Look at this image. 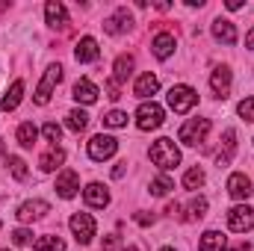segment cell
Returning a JSON list of instances; mask_svg holds the SVG:
<instances>
[{
  "mask_svg": "<svg viewBox=\"0 0 254 251\" xmlns=\"http://www.w3.org/2000/svg\"><path fill=\"white\" fill-rule=\"evenodd\" d=\"M213 36H216L219 42H225V45H234V42H237V27H234L231 21H225V18H216V21H213Z\"/></svg>",
  "mask_w": 254,
  "mask_h": 251,
  "instance_id": "obj_21",
  "label": "cell"
},
{
  "mask_svg": "<svg viewBox=\"0 0 254 251\" xmlns=\"http://www.w3.org/2000/svg\"><path fill=\"white\" fill-rule=\"evenodd\" d=\"M130 24H133L130 12H127V9H119V12H116L113 18H107V21H104V30H107L110 36H119V33L130 30Z\"/></svg>",
  "mask_w": 254,
  "mask_h": 251,
  "instance_id": "obj_18",
  "label": "cell"
},
{
  "mask_svg": "<svg viewBox=\"0 0 254 251\" xmlns=\"http://www.w3.org/2000/svg\"><path fill=\"white\" fill-rule=\"evenodd\" d=\"M119 151V142L113 139V136H104V133H98V136H92L89 139V157L92 160H110L113 154Z\"/></svg>",
  "mask_w": 254,
  "mask_h": 251,
  "instance_id": "obj_8",
  "label": "cell"
},
{
  "mask_svg": "<svg viewBox=\"0 0 254 251\" xmlns=\"http://www.w3.org/2000/svg\"><path fill=\"white\" fill-rule=\"evenodd\" d=\"M68 225H71V234L77 237L80 246H89L92 243V237H95V219L89 213H74Z\"/></svg>",
  "mask_w": 254,
  "mask_h": 251,
  "instance_id": "obj_7",
  "label": "cell"
},
{
  "mask_svg": "<svg viewBox=\"0 0 254 251\" xmlns=\"http://www.w3.org/2000/svg\"><path fill=\"white\" fill-rule=\"evenodd\" d=\"M125 166H127V163H119V166L113 169V178H125Z\"/></svg>",
  "mask_w": 254,
  "mask_h": 251,
  "instance_id": "obj_40",
  "label": "cell"
},
{
  "mask_svg": "<svg viewBox=\"0 0 254 251\" xmlns=\"http://www.w3.org/2000/svg\"><path fill=\"white\" fill-rule=\"evenodd\" d=\"M130 74H133V57H130V54H122V57L116 60V65H113V80H116V83H125Z\"/></svg>",
  "mask_w": 254,
  "mask_h": 251,
  "instance_id": "obj_24",
  "label": "cell"
},
{
  "mask_svg": "<svg viewBox=\"0 0 254 251\" xmlns=\"http://www.w3.org/2000/svg\"><path fill=\"white\" fill-rule=\"evenodd\" d=\"M45 213H51V204H48V201H24V204L18 207V219H21L24 225L42 219Z\"/></svg>",
  "mask_w": 254,
  "mask_h": 251,
  "instance_id": "obj_12",
  "label": "cell"
},
{
  "mask_svg": "<svg viewBox=\"0 0 254 251\" xmlns=\"http://www.w3.org/2000/svg\"><path fill=\"white\" fill-rule=\"evenodd\" d=\"M237 113H240V116H243L246 122H254V98H246V101H240Z\"/></svg>",
  "mask_w": 254,
  "mask_h": 251,
  "instance_id": "obj_35",
  "label": "cell"
},
{
  "mask_svg": "<svg viewBox=\"0 0 254 251\" xmlns=\"http://www.w3.org/2000/svg\"><path fill=\"white\" fill-rule=\"evenodd\" d=\"M3 251H9V249H3Z\"/></svg>",
  "mask_w": 254,
  "mask_h": 251,
  "instance_id": "obj_46",
  "label": "cell"
},
{
  "mask_svg": "<svg viewBox=\"0 0 254 251\" xmlns=\"http://www.w3.org/2000/svg\"><path fill=\"white\" fill-rule=\"evenodd\" d=\"M21 98H24V83H21V80H15V83H12V89L3 95V101H0V110L12 113V110L21 104Z\"/></svg>",
  "mask_w": 254,
  "mask_h": 251,
  "instance_id": "obj_22",
  "label": "cell"
},
{
  "mask_svg": "<svg viewBox=\"0 0 254 251\" xmlns=\"http://www.w3.org/2000/svg\"><path fill=\"white\" fill-rule=\"evenodd\" d=\"M252 192H254L252 181H249L243 172H237V175L228 178V195H231V198H237V201H249Z\"/></svg>",
  "mask_w": 254,
  "mask_h": 251,
  "instance_id": "obj_9",
  "label": "cell"
},
{
  "mask_svg": "<svg viewBox=\"0 0 254 251\" xmlns=\"http://www.w3.org/2000/svg\"><path fill=\"white\" fill-rule=\"evenodd\" d=\"M98 86L92 83V80H86V77H80L77 83H74V89H71V98L77 101V104H95L98 101Z\"/></svg>",
  "mask_w": 254,
  "mask_h": 251,
  "instance_id": "obj_11",
  "label": "cell"
},
{
  "mask_svg": "<svg viewBox=\"0 0 254 251\" xmlns=\"http://www.w3.org/2000/svg\"><path fill=\"white\" fill-rule=\"evenodd\" d=\"M60 80H63V65H51V68L45 71L39 89H36V104H39V107H45V104L51 101V95H54V89H57Z\"/></svg>",
  "mask_w": 254,
  "mask_h": 251,
  "instance_id": "obj_5",
  "label": "cell"
},
{
  "mask_svg": "<svg viewBox=\"0 0 254 251\" xmlns=\"http://www.w3.org/2000/svg\"><path fill=\"white\" fill-rule=\"evenodd\" d=\"M151 51H154L157 60H169L175 54V36L172 33H157L154 42H151Z\"/></svg>",
  "mask_w": 254,
  "mask_h": 251,
  "instance_id": "obj_16",
  "label": "cell"
},
{
  "mask_svg": "<svg viewBox=\"0 0 254 251\" xmlns=\"http://www.w3.org/2000/svg\"><path fill=\"white\" fill-rule=\"evenodd\" d=\"M36 251H65L63 237H42L36 243Z\"/></svg>",
  "mask_w": 254,
  "mask_h": 251,
  "instance_id": "obj_30",
  "label": "cell"
},
{
  "mask_svg": "<svg viewBox=\"0 0 254 251\" xmlns=\"http://www.w3.org/2000/svg\"><path fill=\"white\" fill-rule=\"evenodd\" d=\"M104 92H107V98H110V101H119V98H122V89H119V83H116V80H107V83H104Z\"/></svg>",
  "mask_w": 254,
  "mask_h": 251,
  "instance_id": "obj_36",
  "label": "cell"
},
{
  "mask_svg": "<svg viewBox=\"0 0 254 251\" xmlns=\"http://www.w3.org/2000/svg\"><path fill=\"white\" fill-rule=\"evenodd\" d=\"M228 9H243V0H228Z\"/></svg>",
  "mask_w": 254,
  "mask_h": 251,
  "instance_id": "obj_42",
  "label": "cell"
},
{
  "mask_svg": "<svg viewBox=\"0 0 254 251\" xmlns=\"http://www.w3.org/2000/svg\"><path fill=\"white\" fill-rule=\"evenodd\" d=\"M125 251H139V249H136V246H127V249Z\"/></svg>",
  "mask_w": 254,
  "mask_h": 251,
  "instance_id": "obj_44",
  "label": "cell"
},
{
  "mask_svg": "<svg viewBox=\"0 0 254 251\" xmlns=\"http://www.w3.org/2000/svg\"><path fill=\"white\" fill-rule=\"evenodd\" d=\"M228 228L237 231V234L252 231L254 228V210L249 207V204H237V207H231V210H228Z\"/></svg>",
  "mask_w": 254,
  "mask_h": 251,
  "instance_id": "obj_6",
  "label": "cell"
},
{
  "mask_svg": "<svg viewBox=\"0 0 254 251\" xmlns=\"http://www.w3.org/2000/svg\"><path fill=\"white\" fill-rule=\"evenodd\" d=\"M119 249V237H107L104 240V251H116Z\"/></svg>",
  "mask_w": 254,
  "mask_h": 251,
  "instance_id": "obj_38",
  "label": "cell"
},
{
  "mask_svg": "<svg viewBox=\"0 0 254 251\" xmlns=\"http://www.w3.org/2000/svg\"><path fill=\"white\" fill-rule=\"evenodd\" d=\"M234 154H237V130H225V151L216 157V166H219V169L228 166V163L234 160Z\"/></svg>",
  "mask_w": 254,
  "mask_h": 251,
  "instance_id": "obj_23",
  "label": "cell"
},
{
  "mask_svg": "<svg viewBox=\"0 0 254 251\" xmlns=\"http://www.w3.org/2000/svg\"><path fill=\"white\" fill-rule=\"evenodd\" d=\"M184 187H187V189L204 187V172H201V169H190V172L184 175Z\"/></svg>",
  "mask_w": 254,
  "mask_h": 251,
  "instance_id": "obj_32",
  "label": "cell"
},
{
  "mask_svg": "<svg viewBox=\"0 0 254 251\" xmlns=\"http://www.w3.org/2000/svg\"><path fill=\"white\" fill-rule=\"evenodd\" d=\"M222 249H225V234L207 231V234L201 237V251H222Z\"/></svg>",
  "mask_w": 254,
  "mask_h": 251,
  "instance_id": "obj_26",
  "label": "cell"
},
{
  "mask_svg": "<svg viewBox=\"0 0 254 251\" xmlns=\"http://www.w3.org/2000/svg\"><path fill=\"white\" fill-rule=\"evenodd\" d=\"M163 107L160 104H154V101H142V107L136 110V127L139 130H157V127L163 125Z\"/></svg>",
  "mask_w": 254,
  "mask_h": 251,
  "instance_id": "obj_3",
  "label": "cell"
},
{
  "mask_svg": "<svg viewBox=\"0 0 254 251\" xmlns=\"http://www.w3.org/2000/svg\"><path fill=\"white\" fill-rule=\"evenodd\" d=\"M18 145H24V148H33L36 145V136H39V130H36V125L33 122H24V125L18 127Z\"/></svg>",
  "mask_w": 254,
  "mask_h": 251,
  "instance_id": "obj_25",
  "label": "cell"
},
{
  "mask_svg": "<svg viewBox=\"0 0 254 251\" xmlns=\"http://www.w3.org/2000/svg\"><path fill=\"white\" fill-rule=\"evenodd\" d=\"M74 57H77V63H95L101 57V48H98V42L92 36H83L77 42V48H74Z\"/></svg>",
  "mask_w": 254,
  "mask_h": 251,
  "instance_id": "obj_14",
  "label": "cell"
},
{
  "mask_svg": "<svg viewBox=\"0 0 254 251\" xmlns=\"http://www.w3.org/2000/svg\"><path fill=\"white\" fill-rule=\"evenodd\" d=\"M45 18H48V24H51L54 30H63L65 24H68V12H65V6L60 0H51V3L45 6Z\"/></svg>",
  "mask_w": 254,
  "mask_h": 251,
  "instance_id": "obj_17",
  "label": "cell"
},
{
  "mask_svg": "<svg viewBox=\"0 0 254 251\" xmlns=\"http://www.w3.org/2000/svg\"><path fill=\"white\" fill-rule=\"evenodd\" d=\"M148 154H151V163H154L157 169H163V172H172L175 166H181V148H178L169 136L157 139Z\"/></svg>",
  "mask_w": 254,
  "mask_h": 251,
  "instance_id": "obj_1",
  "label": "cell"
},
{
  "mask_svg": "<svg viewBox=\"0 0 254 251\" xmlns=\"http://www.w3.org/2000/svg\"><path fill=\"white\" fill-rule=\"evenodd\" d=\"M228 251H252V246L249 243H240V246H234V249H228Z\"/></svg>",
  "mask_w": 254,
  "mask_h": 251,
  "instance_id": "obj_41",
  "label": "cell"
},
{
  "mask_svg": "<svg viewBox=\"0 0 254 251\" xmlns=\"http://www.w3.org/2000/svg\"><path fill=\"white\" fill-rule=\"evenodd\" d=\"M9 172H12V178L15 181H27V163L21 160V157H9Z\"/></svg>",
  "mask_w": 254,
  "mask_h": 251,
  "instance_id": "obj_31",
  "label": "cell"
},
{
  "mask_svg": "<svg viewBox=\"0 0 254 251\" xmlns=\"http://www.w3.org/2000/svg\"><path fill=\"white\" fill-rule=\"evenodd\" d=\"M30 237H33V234H30L27 228H18V231H12V243H15V246H27V243H30Z\"/></svg>",
  "mask_w": 254,
  "mask_h": 251,
  "instance_id": "obj_37",
  "label": "cell"
},
{
  "mask_svg": "<svg viewBox=\"0 0 254 251\" xmlns=\"http://www.w3.org/2000/svg\"><path fill=\"white\" fill-rule=\"evenodd\" d=\"M172 189H175V184H172V178H166V175H160V178H154V181H151V195H157V198L169 195Z\"/></svg>",
  "mask_w": 254,
  "mask_h": 251,
  "instance_id": "obj_29",
  "label": "cell"
},
{
  "mask_svg": "<svg viewBox=\"0 0 254 251\" xmlns=\"http://www.w3.org/2000/svg\"><path fill=\"white\" fill-rule=\"evenodd\" d=\"M65 163V151L60 145H51L45 154H42V160H39V166H42V172H57L60 166Z\"/></svg>",
  "mask_w": 254,
  "mask_h": 251,
  "instance_id": "obj_19",
  "label": "cell"
},
{
  "mask_svg": "<svg viewBox=\"0 0 254 251\" xmlns=\"http://www.w3.org/2000/svg\"><path fill=\"white\" fill-rule=\"evenodd\" d=\"M83 198H86V204H89V207L104 210V207L110 204V189L104 187V184H89V187L83 189Z\"/></svg>",
  "mask_w": 254,
  "mask_h": 251,
  "instance_id": "obj_13",
  "label": "cell"
},
{
  "mask_svg": "<svg viewBox=\"0 0 254 251\" xmlns=\"http://www.w3.org/2000/svg\"><path fill=\"white\" fill-rule=\"evenodd\" d=\"M157 89H160V80H157V74H142L139 80H136V86H133V95L136 98H151V95H157Z\"/></svg>",
  "mask_w": 254,
  "mask_h": 251,
  "instance_id": "obj_20",
  "label": "cell"
},
{
  "mask_svg": "<svg viewBox=\"0 0 254 251\" xmlns=\"http://www.w3.org/2000/svg\"><path fill=\"white\" fill-rule=\"evenodd\" d=\"M246 45H249V48H254V30L249 33V36H246Z\"/></svg>",
  "mask_w": 254,
  "mask_h": 251,
  "instance_id": "obj_43",
  "label": "cell"
},
{
  "mask_svg": "<svg viewBox=\"0 0 254 251\" xmlns=\"http://www.w3.org/2000/svg\"><path fill=\"white\" fill-rule=\"evenodd\" d=\"M42 133H45V139H48L51 145H57V142L63 139V127L57 125V122H48V125L42 127Z\"/></svg>",
  "mask_w": 254,
  "mask_h": 251,
  "instance_id": "obj_34",
  "label": "cell"
},
{
  "mask_svg": "<svg viewBox=\"0 0 254 251\" xmlns=\"http://www.w3.org/2000/svg\"><path fill=\"white\" fill-rule=\"evenodd\" d=\"M65 125H68V130L80 133V130H86V125H89V116H86L83 110H71V113L65 116Z\"/></svg>",
  "mask_w": 254,
  "mask_h": 251,
  "instance_id": "obj_28",
  "label": "cell"
},
{
  "mask_svg": "<svg viewBox=\"0 0 254 251\" xmlns=\"http://www.w3.org/2000/svg\"><path fill=\"white\" fill-rule=\"evenodd\" d=\"M166 101H169V107H172L178 116H184V113H190L192 107L198 104V95H195L192 86H172L169 95H166Z\"/></svg>",
  "mask_w": 254,
  "mask_h": 251,
  "instance_id": "obj_2",
  "label": "cell"
},
{
  "mask_svg": "<svg viewBox=\"0 0 254 251\" xmlns=\"http://www.w3.org/2000/svg\"><path fill=\"white\" fill-rule=\"evenodd\" d=\"M163 251H175V249H163Z\"/></svg>",
  "mask_w": 254,
  "mask_h": 251,
  "instance_id": "obj_45",
  "label": "cell"
},
{
  "mask_svg": "<svg viewBox=\"0 0 254 251\" xmlns=\"http://www.w3.org/2000/svg\"><path fill=\"white\" fill-rule=\"evenodd\" d=\"M77 189H80V175H77L74 169L60 172V178H57V195H60V198H74Z\"/></svg>",
  "mask_w": 254,
  "mask_h": 251,
  "instance_id": "obj_10",
  "label": "cell"
},
{
  "mask_svg": "<svg viewBox=\"0 0 254 251\" xmlns=\"http://www.w3.org/2000/svg\"><path fill=\"white\" fill-rule=\"evenodd\" d=\"M104 127H127V113L122 110H113L104 116Z\"/></svg>",
  "mask_w": 254,
  "mask_h": 251,
  "instance_id": "obj_33",
  "label": "cell"
},
{
  "mask_svg": "<svg viewBox=\"0 0 254 251\" xmlns=\"http://www.w3.org/2000/svg\"><path fill=\"white\" fill-rule=\"evenodd\" d=\"M207 216V198H192L190 207H187V222H198V219H204Z\"/></svg>",
  "mask_w": 254,
  "mask_h": 251,
  "instance_id": "obj_27",
  "label": "cell"
},
{
  "mask_svg": "<svg viewBox=\"0 0 254 251\" xmlns=\"http://www.w3.org/2000/svg\"><path fill=\"white\" fill-rule=\"evenodd\" d=\"M207 133H210V119H190L187 125L181 127L178 139L184 145H201L207 139Z\"/></svg>",
  "mask_w": 254,
  "mask_h": 251,
  "instance_id": "obj_4",
  "label": "cell"
},
{
  "mask_svg": "<svg viewBox=\"0 0 254 251\" xmlns=\"http://www.w3.org/2000/svg\"><path fill=\"white\" fill-rule=\"evenodd\" d=\"M210 89L216 92V98H228V92H231V68L219 65V68L210 74Z\"/></svg>",
  "mask_w": 254,
  "mask_h": 251,
  "instance_id": "obj_15",
  "label": "cell"
},
{
  "mask_svg": "<svg viewBox=\"0 0 254 251\" xmlns=\"http://www.w3.org/2000/svg\"><path fill=\"white\" fill-rule=\"evenodd\" d=\"M136 222H139V225H154V216H148V213H139V216H136Z\"/></svg>",
  "mask_w": 254,
  "mask_h": 251,
  "instance_id": "obj_39",
  "label": "cell"
}]
</instances>
